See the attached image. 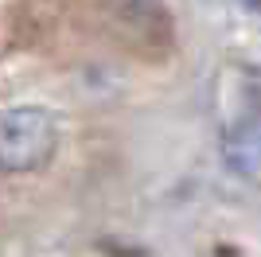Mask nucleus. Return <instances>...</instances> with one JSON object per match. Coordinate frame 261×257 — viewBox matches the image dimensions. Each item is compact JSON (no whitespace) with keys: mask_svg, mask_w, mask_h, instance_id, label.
<instances>
[{"mask_svg":"<svg viewBox=\"0 0 261 257\" xmlns=\"http://www.w3.org/2000/svg\"><path fill=\"white\" fill-rule=\"evenodd\" d=\"M222 160L242 175H261V117H242L222 133Z\"/></svg>","mask_w":261,"mask_h":257,"instance_id":"f03ea898","label":"nucleus"},{"mask_svg":"<svg viewBox=\"0 0 261 257\" xmlns=\"http://www.w3.org/2000/svg\"><path fill=\"white\" fill-rule=\"evenodd\" d=\"M238 94L246 97L242 106L253 109V117H261V66H242V74H238Z\"/></svg>","mask_w":261,"mask_h":257,"instance_id":"7ed1b4c3","label":"nucleus"},{"mask_svg":"<svg viewBox=\"0 0 261 257\" xmlns=\"http://www.w3.org/2000/svg\"><path fill=\"white\" fill-rule=\"evenodd\" d=\"M59 148V125L39 106H16L0 113V171H39Z\"/></svg>","mask_w":261,"mask_h":257,"instance_id":"f257e3e1","label":"nucleus"}]
</instances>
